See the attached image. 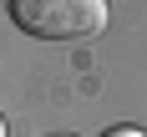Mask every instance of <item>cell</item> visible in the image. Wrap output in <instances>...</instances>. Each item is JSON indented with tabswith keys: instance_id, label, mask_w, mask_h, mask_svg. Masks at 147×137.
<instances>
[{
	"instance_id": "obj_5",
	"label": "cell",
	"mask_w": 147,
	"mask_h": 137,
	"mask_svg": "<svg viewBox=\"0 0 147 137\" xmlns=\"http://www.w3.org/2000/svg\"><path fill=\"white\" fill-rule=\"evenodd\" d=\"M0 5H10V0H0Z\"/></svg>"
},
{
	"instance_id": "obj_3",
	"label": "cell",
	"mask_w": 147,
	"mask_h": 137,
	"mask_svg": "<svg viewBox=\"0 0 147 137\" xmlns=\"http://www.w3.org/2000/svg\"><path fill=\"white\" fill-rule=\"evenodd\" d=\"M0 137H5V117H0Z\"/></svg>"
},
{
	"instance_id": "obj_2",
	"label": "cell",
	"mask_w": 147,
	"mask_h": 137,
	"mask_svg": "<svg viewBox=\"0 0 147 137\" xmlns=\"http://www.w3.org/2000/svg\"><path fill=\"white\" fill-rule=\"evenodd\" d=\"M102 137H147L142 127H112V132H102Z\"/></svg>"
},
{
	"instance_id": "obj_1",
	"label": "cell",
	"mask_w": 147,
	"mask_h": 137,
	"mask_svg": "<svg viewBox=\"0 0 147 137\" xmlns=\"http://www.w3.org/2000/svg\"><path fill=\"white\" fill-rule=\"evenodd\" d=\"M107 0H10L15 30L36 41H81L107 30Z\"/></svg>"
},
{
	"instance_id": "obj_4",
	"label": "cell",
	"mask_w": 147,
	"mask_h": 137,
	"mask_svg": "<svg viewBox=\"0 0 147 137\" xmlns=\"http://www.w3.org/2000/svg\"><path fill=\"white\" fill-rule=\"evenodd\" d=\"M56 137H71V132H56Z\"/></svg>"
}]
</instances>
